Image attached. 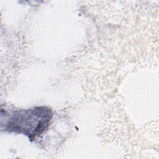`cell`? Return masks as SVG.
Returning <instances> with one entry per match:
<instances>
[{"mask_svg": "<svg viewBox=\"0 0 159 159\" xmlns=\"http://www.w3.org/2000/svg\"><path fill=\"white\" fill-rule=\"evenodd\" d=\"M52 117V110L45 106L14 111L5 124V130L23 134L35 139L48 127Z\"/></svg>", "mask_w": 159, "mask_h": 159, "instance_id": "1", "label": "cell"}]
</instances>
